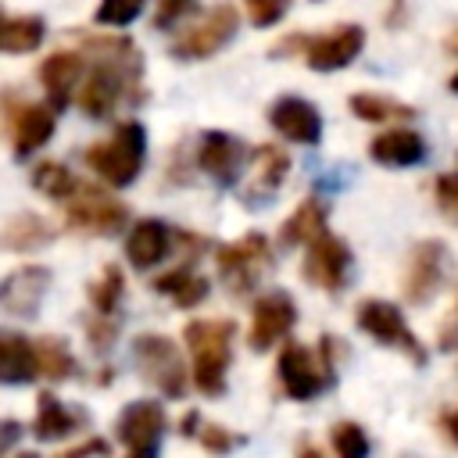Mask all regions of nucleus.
Wrapping results in <instances>:
<instances>
[{"mask_svg": "<svg viewBox=\"0 0 458 458\" xmlns=\"http://www.w3.org/2000/svg\"><path fill=\"white\" fill-rule=\"evenodd\" d=\"M447 279V247L440 240H419L404 265V301L408 304H429Z\"/></svg>", "mask_w": 458, "mask_h": 458, "instance_id": "nucleus-11", "label": "nucleus"}, {"mask_svg": "<svg viewBox=\"0 0 458 458\" xmlns=\"http://www.w3.org/2000/svg\"><path fill=\"white\" fill-rule=\"evenodd\" d=\"M336 336H322L318 351L290 340L279 351V383L286 390V397L293 401H311L318 394H326L333 386V351H336Z\"/></svg>", "mask_w": 458, "mask_h": 458, "instance_id": "nucleus-3", "label": "nucleus"}, {"mask_svg": "<svg viewBox=\"0 0 458 458\" xmlns=\"http://www.w3.org/2000/svg\"><path fill=\"white\" fill-rule=\"evenodd\" d=\"M236 32H240V11L229 0H218L215 7L197 14L182 32H175L172 57H179V61H204V57L218 54Z\"/></svg>", "mask_w": 458, "mask_h": 458, "instance_id": "nucleus-5", "label": "nucleus"}, {"mask_svg": "<svg viewBox=\"0 0 458 458\" xmlns=\"http://www.w3.org/2000/svg\"><path fill=\"white\" fill-rule=\"evenodd\" d=\"M122 293H125V276L118 265H104V272L89 283V304L100 315H114L122 304Z\"/></svg>", "mask_w": 458, "mask_h": 458, "instance_id": "nucleus-31", "label": "nucleus"}, {"mask_svg": "<svg viewBox=\"0 0 458 458\" xmlns=\"http://www.w3.org/2000/svg\"><path fill=\"white\" fill-rule=\"evenodd\" d=\"M369 154H372V161H379V165L408 168V165H419V161L426 157V140H422L415 129L394 125V129H383L379 136H372Z\"/></svg>", "mask_w": 458, "mask_h": 458, "instance_id": "nucleus-22", "label": "nucleus"}, {"mask_svg": "<svg viewBox=\"0 0 458 458\" xmlns=\"http://www.w3.org/2000/svg\"><path fill=\"white\" fill-rule=\"evenodd\" d=\"M250 161V150L243 140H236L233 132H222V129H208L200 136V147H197V165L200 172H208L218 186H236V179L243 175Z\"/></svg>", "mask_w": 458, "mask_h": 458, "instance_id": "nucleus-13", "label": "nucleus"}, {"mask_svg": "<svg viewBox=\"0 0 458 458\" xmlns=\"http://www.w3.org/2000/svg\"><path fill=\"white\" fill-rule=\"evenodd\" d=\"M36 358H39V376H47L54 383L75 376V354L68 351V344L61 336H39L36 340Z\"/></svg>", "mask_w": 458, "mask_h": 458, "instance_id": "nucleus-30", "label": "nucleus"}, {"mask_svg": "<svg viewBox=\"0 0 458 458\" xmlns=\"http://www.w3.org/2000/svg\"><path fill=\"white\" fill-rule=\"evenodd\" d=\"M61 204H64L68 225L79 233H89V236H114L129 222V208L93 182H79L75 193Z\"/></svg>", "mask_w": 458, "mask_h": 458, "instance_id": "nucleus-7", "label": "nucleus"}, {"mask_svg": "<svg viewBox=\"0 0 458 458\" xmlns=\"http://www.w3.org/2000/svg\"><path fill=\"white\" fill-rule=\"evenodd\" d=\"M326 225H329V208H326V200L308 197V200H301V204L293 208V215L283 222L279 236H283L286 247H301V243L308 247L315 236L326 233Z\"/></svg>", "mask_w": 458, "mask_h": 458, "instance_id": "nucleus-24", "label": "nucleus"}, {"mask_svg": "<svg viewBox=\"0 0 458 458\" xmlns=\"http://www.w3.org/2000/svg\"><path fill=\"white\" fill-rule=\"evenodd\" d=\"M18 458H39V454H32V451H25V454H18Z\"/></svg>", "mask_w": 458, "mask_h": 458, "instance_id": "nucleus-44", "label": "nucleus"}, {"mask_svg": "<svg viewBox=\"0 0 458 458\" xmlns=\"http://www.w3.org/2000/svg\"><path fill=\"white\" fill-rule=\"evenodd\" d=\"M86 50L97 54V64L89 68V75L82 79L79 89V107L86 118H111L114 107L125 97H140V72L143 61L132 47V39L122 36H89Z\"/></svg>", "mask_w": 458, "mask_h": 458, "instance_id": "nucleus-1", "label": "nucleus"}, {"mask_svg": "<svg viewBox=\"0 0 458 458\" xmlns=\"http://www.w3.org/2000/svg\"><path fill=\"white\" fill-rule=\"evenodd\" d=\"M347 272H351V247H347L340 236H333V233L326 229L322 236H315V240L308 243V254H304V279H308L311 286L336 293V290H344Z\"/></svg>", "mask_w": 458, "mask_h": 458, "instance_id": "nucleus-15", "label": "nucleus"}, {"mask_svg": "<svg viewBox=\"0 0 458 458\" xmlns=\"http://www.w3.org/2000/svg\"><path fill=\"white\" fill-rule=\"evenodd\" d=\"M293 0H243V14L254 29H272L276 21H283V14L290 11Z\"/></svg>", "mask_w": 458, "mask_h": 458, "instance_id": "nucleus-35", "label": "nucleus"}, {"mask_svg": "<svg viewBox=\"0 0 458 458\" xmlns=\"http://www.w3.org/2000/svg\"><path fill=\"white\" fill-rule=\"evenodd\" d=\"M182 437L200 440V447H204V451H215V454H225V451H233V447L240 444V437H236L233 429L215 426V422H204L197 408H190V411L182 415Z\"/></svg>", "mask_w": 458, "mask_h": 458, "instance_id": "nucleus-29", "label": "nucleus"}, {"mask_svg": "<svg viewBox=\"0 0 458 458\" xmlns=\"http://www.w3.org/2000/svg\"><path fill=\"white\" fill-rule=\"evenodd\" d=\"M215 261L222 279L233 286V293H247L258 286L261 272L272 265V243L265 233H247L233 243H222L215 250Z\"/></svg>", "mask_w": 458, "mask_h": 458, "instance_id": "nucleus-8", "label": "nucleus"}, {"mask_svg": "<svg viewBox=\"0 0 458 458\" xmlns=\"http://www.w3.org/2000/svg\"><path fill=\"white\" fill-rule=\"evenodd\" d=\"M39 376V358H36V340L14 329H0V383L4 386H21Z\"/></svg>", "mask_w": 458, "mask_h": 458, "instance_id": "nucleus-20", "label": "nucleus"}, {"mask_svg": "<svg viewBox=\"0 0 458 458\" xmlns=\"http://www.w3.org/2000/svg\"><path fill=\"white\" fill-rule=\"evenodd\" d=\"M143 157H147V132L140 122H122L111 140L104 143H93L86 150V165L114 190L136 182L140 168H143Z\"/></svg>", "mask_w": 458, "mask_h": 458, "instance_id": "nucleus-4", "label": "nucleus"}, {"mask_svg": "<svg viewBox=\"0 0 458 458\" xmlns=\"http://www.w3.org/2000/svg\"><path fill=\"white\" fill-rule=\"evenodd\" d=\"M36 401H39V404H36L32 433H36L39 440H61V437H68V433H75V429L82 426V415H79V411H68L50 390H43Z\"/></svg>", "mask_w": 458, "mask_h": 458, "instance_id": "nucleus-27", "label": "nucleus"}, {"mask_svg": "<svg viewBox=\"0 0 458 458\" xmlns=\"http://www.w3.org/2000/svg\"><path fill=\"white\" fill-rule=\"evenodd\" d=\"M197 0H157L154 11V29H172L175 21H182L186 14H193Z\"/></svg>", "mask_w": 458, "mask_h": 458, "instance_id": "nucleus-38", "label": "nucleus"}, {"mask_svg": "<svg viewBox=\"0 0 458 458\" xmlns=\"http://www.w3.org/2000/svg\"><path fill=\"white\" fill-rule=\"evenodd\" d=\"M433 200L437 208L458 222V172H447V175H437L433 179Z\"/></svg>", "mask_w": 458, "mask_h": 458, "instance_id": "nucleus-36", "label": "nucleus"}, {"mask_svg": "<svg viewBox=\"0 0 458 458\" xmlns=\"http://www.w3.org/2000/svg\"><path fill=\"white\" fill-rule=\"evenodd\" d=\"M268 122L272 129L290 140V143H304V147H315L322 140V114L311 100L304 97H279L272 107H268Z\"/></svg>", "mask_w": 458, "mask_h": 458, "instance_id": "nucleus-17", "label": "nucleus"}, {"mask_svg": "<svg viewBox=\"0 0 458 458\" xmlns=\"http://www.w3.org/2000/svg\"><path fill=\"white\" fill-rule=\"evenodd\" d=\"M54 236H57V229L47 218H39L32 211H21V215H14V218L4 222L0 247L4 250H14V254H36L47 243H54Z\"/></svg>", "mask_w": 458, "mask_h": 458, "instance_id": "nucleus-23", "label": "nucleus"}, {"mask_svg": "<svg viewBox=\"0 0 458 458\" xmlns=\"http://www.w3.org/2000/svg\"><path fill=\"white\" fill-rule=\"evenodd\" d=\"M50 268L43 265H21L0 279V311L18 315V318H36L39 301L47 293Z\"/></svg>", "mask_w": 458, "mask_h": 458, "instance_id": "nucleus-16", "label": "nucleus"}, {"mask_svg": "<svg viewBox=\"0 0 458 458\" xmlns=\"http://www.w3.org/2000/svg\"><path fill=\"white\" fill-rule=\"evenodd\" d=\"M451 89H454V93H458V72H454V75H451Z\"/></svg>", "mask_w": 458, "mask_h": 458, "instance_id": "nucleus-43", "label": "nucleus"}, {"mask_svg": "<svg viewBox=\"0 0 458 458\" xmlns=\"http://www.w3.org/2000/svg\"><path fill=\"white\" fill-rule=\"evenodd\" d=\"M165 429H168V415L157 401H132L129 408H122L114 422L118 440L129 447L125 458H157Z\"/></svg>", "mask_w": 458, "mask_h": 458, "instance_id": "nucleus-10", "label": "nucleus"}, {"mask_svg": "<svg viewBox=\"0 0 458 458\" xmlns=\"http://www.w3.org/2000/svg\"><path fill=\"white\" fill-rule=\"evenodd\" d=\"M32 186L39 190V193H47L50 200H68L72 193H75V186H79V179L61 165V161H43V165H36L32 168Z\"/></svg>", "mask_w": 458, "mask_h": 458, "instance_id": "nucleus-32", "label": "nucleus"}, {"mask_svg": "<svg viewBox=\"0 0 458 458\" xmlns=\"http://www.w3.org/2000/svg\"><path fill=\"white\" fill-rule=\"evenodd\" d=\"M329 440H333L336 458H369V437L358 422H336Z\"/></svg>", "mask_w": 458, "mask_h": 458, "instance_id": "nucleus-34", "label": "nucleus"}, {"mask_svg": "<svg viewBox=\"0 0 458 458\" xmlns=\"http://www.w3.org/2000/svg\"><path fill=\"white\" fill-rule=\"evenodd\" d=\"M57 458H107V440H100V437L82 440L79 447H72V451H64V454H57Z\"/></svg>", "mask_w": 458, "mask_h": 458, "instance_id": "nucleus-39", "label": "nucleus"}, {"mask_svg": "<svg viewBox=\"0 0 458 458\" xmlns=\"http://www.w3.org/2000/svg\"><path fill=\"white\" fill-rule=\"evenodd\" d=\"M18 433H21V426H18V422H11V419H4V422H0V454L18 440Z\"/></svg>", "mask_w": 458, "mask_h": 458, "instance_id": "nucleus-40", "label": "nucleus"}, {"mask_svg": "<svg viewBox=\"0 0 458 458\" xmlns=\"http://www.w3.org/2000/svg\"><path fill=\"white\" fill-rule=\"evenodd\" d=\"M254 165H258V172H254V186L247 190V197H250V204H261L283 186V179L290 172V157H286L283 147L265 143V147L254 150Z\"/></svg>", "mask_w": 458, "mask_h": 458, "instance_id": "nucleus-25", "label": "nucleus"}, {"mask_svg": "<svg viewBox=\"0 0 458 458\" xmlns=\"http://www.w3.org/2000/svg\"><path fill=\"white\" fill-rule=\"evenodd\" d=\"M4 122H7L14 157H29L43 143H50L57 111L50 104H14L11 107V97H4Z\"/></svg>", "mask_w": 458, "mask_h": 458, "instance_id": "nucleus-12", "label": "nucleus"}, {"mask_svg": "<svg viewBox=\"0 0 458 458\" xmlns=\"http://www.w3.org/2000/svg\"><path fill=\"white\" fill-rule=\"evenodd\" d=\"M154 290H157V293H168L179 308H197V304L211 293V283H208L200 272H193V265L186 261V265H179V268L157 276V279H154Z\"/></svg>", "mask_w": 458, "mask_h": 458, "instance_id": "nucleus-26", "label": "nucleus"}, {"mask_svg": "<svg viewBox=\"0 0 458 458\" xmlns=\"http://www.w3.org/2000/svg\"><path fill=\"white\" fill-rule=\"evenodd\" d=\"M172 250V225H165L161 218H140L125 240V254L132 268H154L157 261H165Z\"/></svg>", "mask_w": 458, "mask_h": 458, "instance_id": "nucleus-21", "label": "nucleus"}, {"mask_svg": "<svg viewBox=\"0 0 458 458\" xmlns=\"http://www.w3.org/2000/svg\"><path fill=\"white\" fill-rule=\"evenodd\" d=\"M297 322V308L290 301V293L272 290L265 297H258L254 315H250V347L254 351H268L272 344H279Z\"/></svg>", "mask_w": 458, "mask_h": 458, "instance_id": "nucleus-18", "label": "nucleus"}, {"mask_svg": "<svg viewBox=\"0 0 458 458\" xmlns=\"http://www.w3.org/2000/svg\"><path fill=\"white\" fill-rule=\"evenodd\" d=\"M358 329H365L376 344H383V347H397L404 358H411L415 365H426V347H422V340L408 329V322H404V315H401V308L397 304H390V301H379V297H372V301H361L358 304Z\"/></svg>", "mask_w": 458, "mask_h": 458, "instance_id": "nucleus-9", "label": "nucleus"}, {"mask_svg": "<svg viewBox=\"0 0 458 458\" xmlns=\"http://www.w3.org/2000/svg\"><path fill=\"white\" fill-rule=\"evenodd\" d=\"M143 7H147V0H100L93 11V21L107 25V29H125L143 14Z\"/></svg>", "mask_w": 458, "mask_h": 458, "instance_id": "nucleus-33", "label": "nucleus"}, {"mask_svg": "<svg viewBox=\"0 0 458 458\" xmlns=\"http://www.w3.org/2000/svg\"><path fill=\"white\" fill-rule=\"evenodd\" d=\"M132 361L143 372L147 383H154L165 397H182L186 394V361L179 344H172L161 333H140L132 340Z\"/></svg>", "mask_w": 458, "mask_h": 458, "instance_id": "nucleus-6", "label": "nucleus"}, {"mask_svg": "<svg viewBox=\"0 0 458 458\" xmlns=\"http://www.w3.org/2000/svg\"><path fill=\"white\" fill-rule=\"evenodd\" d=\"M36 72H39V82H43V93H47L50 107L64 111L72 104V93H75L82 72H86V61L75 50H54L50 57H43V64Z\"/></svg>", "mask_w": 458, "mask_h": 458, "instance_id": "nucleus-19", "label": "nucleus"}, {"mask_svg": "<svg viewBox=\"0 0 458 458\" xmlns=\"http://www.w3.org/2000/svg\"><path fill=\"white\" fill-rule=\"evenodd\" d=\"M347 107H351V114H358L361 122H379V125L415 118V107H411V104H404V100H397V97H383V93H351Z\"/></svg>", "mask_w": 458, "mask_h": 458, "instance_id": "nucleus-28", "label": "nucleus"}, {"mask_svg": "<svg viewBox=\"0 0 458 458\" xmlns=\"http://www.w3.org/2000/svg\"><path fill=\"white\" fill-rule=\"evenodd\" d=\"M440 426H444V433H447V437L458 444V408H454V411H447V415L440 419Z\"/></svg>", "mask_w": 458, "mask_h": 458, "instance_id": "nucleus-41", "label": "nucleus"}, {"mask_svg": "<svg viewBox=\"0 0 458 458\" xmlns=\"http://www.w3.org/2000/svg\"><path fill=\"white\" fill-rule=\"evenodd\" d=\"M361 47H365V29L347 21V25H336L333 32L308 36L304 39V64L311 72H340L361 54Z\"/></svg>", "mask_w": 458, "mask_h": 458, "instance_id": "nucleus-14", "label": "nucleus"}, {"mask_svg": "<svg viewBox=\"0 0 458 458\" xmlns=\"http://www.w3.org/2000/svg\"><path fill=\"white\" fill-rule=\"evenodd\" d=\"M297 458H322V451H318L311 440H301V444H297Z\"/></svg>", "mask_w": 458, "mask_h": 458, "instance_id": "nucleus-42", "label": "nucleus"}, {"mask_svg": "<svg viewBox=\"0 0 458 458\" xmlns=\"http://www.w3.org/2000/svg\"><path fill=\"white\" fill-rule=\"evenodd\" d=\"M233 333L236 326L229 318H197L182 333L186 351L193 358V383L204 397L225 394V372L233 361Z\"/></svg>", "mask_w": 458, "mask_h": 458, "instance_id": "nucleus-2", "label": "nucleus"}, {"mask_svg": "<svg viewBox=\"0 0 458 458\" xmlns=\"http://www.w3.org/2000/svg\"><path fill=\"white\" fill-rule=\"evenodd\" d=\"M86 333H89V344H93L97 351H107V347L114 344V336H118V322H114V315L93 311V315L86 318Z\"/></svg>", "mask_w": 458, "mask_h": 458, "instance_id": "nucleus-37", "label": "nucleus"}]
</instances>
